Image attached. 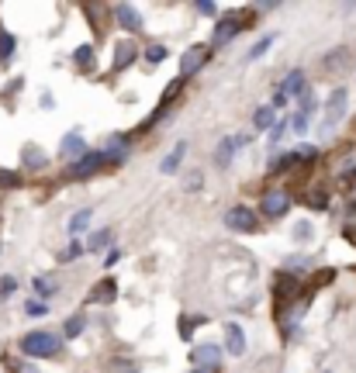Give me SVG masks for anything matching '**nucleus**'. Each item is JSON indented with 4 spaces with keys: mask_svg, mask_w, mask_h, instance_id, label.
<instances>
[{
    "mask_svg": "<svg viewBox=\"0 0 356 373\" xmlns=\"http://www.w3.org/2000/svg\"><path fill=\"white\" fill-rule=\"evenodd\" d=\"M21 352L32 356V359L56 356V352H59V335H52V332H28V335L21 339Z\"/></svg>",
    "mask_w": 356,
    "mask_h": 373,
    "instance_id": "f257e3e1",
    "label": "nucleus"
},
{
    "mask_svg": "<svg viewBox=\"0 0 356 373\" xmlns=\"http://www.w3.org/2000/svg\"><path fill=\"white\" fill-rule=\"evenodd\" d=\"M290 204H294V197L287 187H270L259 201V211H263V218H284L290 211Z\"/></svg>",
    "mask_w": 356,
    "mask_h": 373,
    "instance_id": "f03ea898",
    "label": "nucleus"
},
{
    "mask_svg": "<svg viewBox=\"0 0 356 373\" xmlns=\"http://www.w3.org/2000/svg\"><path fill=\"white\" fill-rule=\"evenodd\" d=\"M294 97H304V70H290L287 77H284V87L277 90V97H273V111L277 108H284L287 101H294Z\"/></svg>",
    "mask_w": 356,
    "mask_h": 373,
    "instance_id": "7ed1b4c3",
    "label": "nucleus"
},
{
    "mask_svg": "<svg viewBox=\"0 0 356 373\" xmlns=\"http://www.w3.org/2000/svg\"><path fill=\"white\" fill-rule=\"evenodd\" d=\"M346 101H349V94H346L342 87L332 90V97H328V104H325V118H322V135L332 132V128L346 118Z\"/></svg>",
    "mask_w": 356,
    "mask_h": 373,
    "instance_id": "20e7f679",
    "label": "nucleus"
},
{
    "mask_svg": "<svg viewBox=\"0 0 356 373\" xmlns=\"http://www.w3.org/2000/svg\"><path fill=\"white\" fill-rule=\"evenodd\" d=\"M246 25H242V18L239 14H228V18H221L218 25H215V32H211V49H221V46H228L239 32H242Z\"/></svg>",
    "mask_w": 356,
    "mask_h": 373,
    "instance_id": "39448f33",
    "label": "nucleus"
},
{
    "mask_svg": "<svg viewBox=\"0 0 356 373\" xmlns=\"http://www.w3.org/2000/svg\"><path fill=\"white\" fill-rule=\"evenodd\" d=\"M225 225H228L232 232H246V235L259 228L256 214H253L249 208H242V204H235V208H228V211H225Z\"/></svg>",
    "mask_w": 356,
    "mask_h": 373,
    "instance_id": "423d86ee",
    "label": "nucleus"
},
{
    "mask_svg": "<svg viewBox=\"0 0 356 373\" xmlns=\"http://www.w3.org/2000/svg\"><path fill=\"white\" fill-rule=\"evenodd\" d=\"M208 59H211V46H190V49L184 52V59H180L184 77H197V73L204 70Z\"/></svg>",
    "mask_w": 356,
    "mask_h": 373,
    "instance_id": "0eeeda50",
    "label": "nucleus"
},
{
    "mask_svg": "<svg viewBox=\"0 0 356 373\" xmlns=\"http://www.w3.org/2000/svg\"><path fill=\"white\" fill-rule=\"evenodd\" d=\"M128 152H132V142H128V135H111V139L104 142V149H101V159H104V163H115V166H121V163L128 159Z\"/></svg>",
    "mask_w": 356,
    "mask_h": 373,
    "instance_id": "6e6552de",
    "label": "nucleus"
},
{
    "mask_svg": "<svg viewBox=\"0 0 356 373\" xmlns=\"http://www.w3.org/2000/svg\"><path fill=\"white\" fill-rule=\"evenodd\" d=\"M101 166H104L101 152H83V156H80V159L66 170V177H73V180H87V177H94Z\"/></svg>",
    "mask_w": 356,
    "mask_h": 373,
    "instance_id": "1a4fd4ad",
    "label": "nucleus"
},
{
    "mask_svg": "<svg viewBox=\"0 0 356 373\" xmlns=\"http://www.w3.org/2000/svg\"><path fill=\"white\" fill-rule=\"evenodd\" d=\"M297 276L294 273H277V280H273V294H277V304L284 308V304H290V301H297Z\"/></svg>",
    "mask_w": 356,
    "mask_h": 373,
    "instance_id": "9d476101",
    "label": "nucleus"
},
{
    "mask_svg": "<svg viewBox=\"0 0 356 373\" xmlns=\"http://www.w3.org/2000/svg\"><path fill=\"white\" fill-rule=\"evenodd\" d=\"M115 18H118V25H121L125 32H142V14H139L132 4H118V8H115Z\"/></svg>",
    "mask_w": 356,
    "mask_h": 373,
    "instance_id": "9b49d317",
    "label": "nucleus"
},
{
    "mask_svg": "<svg viewBox=\"0 0 356 373\" xmlns=\"http://www.w3.org/2000/svg\"><path fill=\"white\" fill-rule=\"evenodd\" d=\"M190 359L197 363V370H208L211 363L218 366V359H221V349H218L215 342H204V345H197V349L190 352Z\"/></svg>",
    "mask_w": 356,
    "mask_h": 373,
    "instance_id": "f8f14e48",
    "label": "nucleus"
},
{
    "mask_svg": "<svg viewBox=\"0 0 356 373\" xmlns=\"http://www.w3.org/2000/svg\"><path fill=\"white\" fill-rule=\"evenodd\" d=\"M118 297V283L108 276V280H97L94 290H90V304H111Z\"/></svg>",
    "mask_w": 356,
    "mask_h": 373,
    "instance_id": "ddd939ff",
    "label": "nucleus"
},
{
    "mask_svg": "<svg viewBox=\"0 0 356 373\" xmlns=\"http://www.w3.org/2000/svg\"><path fill=\"white\" fill-rule=\"evenodd\" d=\"M135 59H139V49H135L132 42H121V46L115 49V63H111V70H115V73H121V70H128Z\"/></svg>",
    "mask_w": 356,
    "mask_h": 373,
    "instance_id": "4468645a",
    "label": "nucleus"
},
{
    "mask_svg": "<svg viewBox=\"0 0 356 373\" xmlns=\"http://www.w3.org/2000/svg\"><path fill=\"white\" fill-rule=\"evenodd\" d=\"M225 345L232 356H242L246 352V332L239 325H225Z\"/></svg>",
    "mask_w": 356,
    "mask_h": 373,
    "instance_id": "2eb2a0df",
    "label": "nucleus"
},
{
    "mask_svg": "<svg viewBox=\"0 0 356 373\" xmlns=\"http://www.w3.org/2000/svg\"><path fill=\"white\" fill-rule=\"evenodd\" d=\"M311 114H315V97H308V94H304V101H301V111L290 118V128L301 135V132L308 128V118H311Z\"/></svg>",
    "mask_w": 356,
    "mask_h": 373,
    "instance_id": "dca6fc26",
    "label": "nucleus"
},
{
    "mask_svg": "<svg viewBox=\"0 0 356 373\" xmlns=\"http://www.w3.org/2000/svg\"><path fill=\"white\" fill-rule=\"evenodd\" d=\"M21 159H25L28 170H42V166L49 163V156H46L39 145H25V149H21Z\"/></svg>",
    "mask_w": 356,
    "mask_h": 373,
    "instance_id": "f3484780",
    "label": "nucleus"
},
{
    "mask_svg": "<svg viewBox=\"0 0 356 373\" xmlns=\"http://www.w3.org/2000/svg\"><path fill=\"white\" fill-rule=\"evenodd\" d=\"M184 156H187V142H177V145H173V152L163 159V166H159V170H163V173H177V170H180V163H184Z\"/></svg>",
    "mask_w": 356,
    "mask_h": 373,
    "instance_id": "a211bd4d",
    "label": "nucleus"
},
{
    "mask_svg": "<svg viewBox=\"0 0 356 373\" xmlns=\"http://www.w3.org/2000/svg\"><path fill=\"white\" fill-rule=\"evenodd\" d=\"M73 63H77L80 73H90V70H94V49H90V46H80V49L73 52Z\"/></svg>",
    "mask_w": 356,
    "mask_h": 373,
    "instance_id": "6ab92c4d",
    "label": "nucleus"
},
{
    "mask_svg": "<svg viewBox=\"0 0 356 373\" xmlns=\"http://www.w3.org/2000/svg\"><path fill=\"white\" fill-rule=\"evenodd\" d=\"M232 156H235V142H232V139H221V142H218V149H215V163L225 170V166L232 163Z\"/></svg>",
    "mask_w": 356,
    "mask_h": 373,
    "instance_id": "aec40b11",
    "label": "nucleus"
},
{
    "mask_svg": "<svg viewBox=\"0 0 356 373\" xmlns=\"http://www.w3.org/2000/svg\"><path fill=\"white\" fill-rule=\"evenodd\" d=\"M253 121H256V128H259V132H266V128H270V125L277 121V111H273L270 104H266V108H256V114H253Z\"/></svg>",
    "mask_w": 356,
    "mask_h": 373,
    "instance_id": "412c9836",
    "label": "nucleus"
},
{
    "mask_svg": "<svg viewBox=\"0 0 356 373\" xmlns=\"http://www.w3.org/2000/svg\"><path fill=\"white\" fill-rule=\"evenodd\" d=\"M80 149H83V135H80V132H70V135L63 139V145H59V152H63L66 159H70L73 152H80Z\"/></svg>",
    "mask_w": 356,
    "mask_h": 373,
    "instance_id": "4be33fe9",
    "label": "nucleus"
},
{
    "mask_svg": "<svg viewBox=\"0 0 356 373\" xmlns=\"http://www.w3.org/2000/svg\"><path fill=\"white\" fill-rule=\"evenodd\" d=\"M14 49H18V42H14V35H8V32H0V66H4V63H11V56H14Z\"/></svg>",
    "mask_w": 356,
    "mask_h": 373,
    "instance_id": "5701e85b",
    "label": "nucleus"
},
{
    "mask_svg": "<svg viewBox=\"0 0 356 373\" xmlns=\"http://www.w3.org/2000/svg\"><path fill=\"white\" fill-rule=\"evenodd\" d=\"M180 90H184V80H173V83L166 87V94H163V101H159V114H163V111H166V108L180 97Z\"/></svg>",
    "mask_w": 356,
    "mask_h": 373,
    "instance_id": "b1692460",
    "label": "nucleus"
},
{
    "mask_svg": "<svg viewBox=\"0 0 356 373\" xmlns=\"http://www.w3.org/2000/svg\"><path fill=\"white\" fill-rule=\"evenodd\" d=\"M90 218H94V211H90V208H83V211H77V214L70 218V232H73V235H77V232H83V228L90 225Z\"/></svg>",
    "mask_w": 356,
    "mask_h": 373,
    "instance_id": "393cba45",
    "label": "nucleus"
},
{
    "mask_svg": "<svg viewBox=\"0 0 356 373\" xmlns=\"http://www.w3.org/2000/svg\"><path fill=\"white\" fill-rule=\"evenodd\" d=\"M304 204L308 208H325L328 204V194H322V187H311V194H304Z\"/></svg>",
    "mask_w": 356,
    "mask_h": 373,
    "instance_id": "a878e982",
    "label": "nucleus"
},
{
    "mask_svg": "<svg viewBox=\"0 0 356 373\" xmlns=\"http://www.w3.org/2000/svg\"><path fill=\"white\" fill-rule=\"evenodd\" d=\"M270 46H273V35H266V39H259V42H256V46L249 49V59H259V56H263V52H266Z\"/></svg>",
    "mask_w": 356,
    "mask_h": 373,
    "instance_id": "bb28decb",
    "label": "nucleus"
},
{
    "mask_svg": "<svg viewBox=\"0 0 356 373\" xmlns=\"http://www.w3.org/2000/svg\"><path fill=\"white\" fill-rule=\"evenodd\" d=\"M146 59H149V63H163V59H166V46H159V42L149 46V49H146Z\"/></svg>",
    "mask_w": 356,
    "mask_h": 373,
    "instance_id": "cd10ccee",
    "label": "nucleus"
},
{
    "mask_svg": "<svg viewBox=\"0 0 356 373\" xmlns=\"http://www.w3.org/2000/svg\"><path fill=\"white\" fill-rule=\"evenodd\" d=\"M80 332H83V314H73V318L66 321V335H70V339H77Z\"/></svg>",
    "mask_w": 356,
    "mask_h": 373,
    "instance_id": "c85d7f7f",
    "label": "nucleus"
},
{
    "mask_svg": "<svg viewBox=\"0 0 356 373\" xmlns=\"http://www.w3.org/2000/svg\"><path fill=\"white\" fill-rule=\"evenodd\" d=\"M108 242H111V232H108V228H104V232H97V235H94V239H90V249H94V252H101V249H104V245H108Z\"/></svg>",
    "mask_w": 356,
    "mask_h": 373,
    "instance_id": "c756f323",
    "label": "nucleus"
},
{
    "mask_svg": "<svg viewBox=\"0 0 356 373\" xmlns=\"http://www.w3.org/2000/svg\"><path fill=\"white\" fill-rule=\"evenodd\" d=\"M18 173H8V170H0V187H18Z\"/></svg>",
    "mask_w": 356,
    "mask_h": 373,
    "instance_id": "7c9ffc66",
    "label": "nucleus"
},
{
    "mask_svg": "<svg viewBox=\"0 0 356 373\" xmlns=\"http://www.w3.org/2000/svg\"><path fill=\"white\" fill-rule=\"evenodd\" d=\"M294 239H301V242H308V239H311V225H308V221H301V225L294 228Z\"/></svg>",
    "mask_w": 356,
    "mask_h": 373,
    "instance_id": "2f4dec72",
    "label": "nucleus"
},
{
    "mask_svg": "<svg viewBox=\"0 0 356 373\" xmlns=\"http://www.w3.org/2000/svg\"><path fill=\"white\" fill-rule=\"evenodd\" d=\"M25 311H28V314H46V311H49V304H42V301H28V304H25Z\"/></svg>",
    "mask_w": 356,
    "mask_h": 373,
    "instance_id": "473e14b6",
    "label": "nucleus"
},
{
    "mask_svg": "<svg viewBox=\"0 0 356 373\" xmlns=\"http://www.w3.org/2000/svg\"><path fill=\"white\" fill-rule=\"evenodd\" d=\"M35 287H39V294H52V290H56V283H52V280H46V276H39V280H35Z\"/></svg>",
    "mask_w": 356,
    "mask_h": 373,
    "instance_id": "72a5a7b5",
    "label": "nucleus"
},
{
    "mask_svg": "<svg viewBox=\"0 0 356 373\" xmlns=\"http://www.w3.org/2000/svg\"><path fill=\"white\" fill-rule=\"evenodd\" d=\"M284 132H287V125H284V121H280V125H277V128H273V135H270V142H273V145H277V142H280V139H284Z\"/></svg>",
    "mask_w": 356,
    "mask_h": 373,
    "instance_id": "f704fd0d",
    "label": "nucleus"
},
{
    "mask_svg": "<svg viewBox=\"0 0 356 373\" xmlns=\"http://www.w3.org/2000/svg\"><path fill=\"white\" fill-rule=\"evenodd\" d=\"M80 252H83V245H80V242H73V245H70V252H66V259H73V256H80Z\"/></svg>",
    "mask_w": 356,
    "mask_h": 373,
    "instance_id": "c9c22d12",
    "label": "nucleus"
},
{
    "mask_svg": "<svg viewBox=\"0 0 356 373\" xmlns=\"http://www.w3.org/2000/svg\"><path fill=\"white\" fill-rule=\"evenodd\" d=\"M11 290H14V280H11V276H8V280H4V283H0V294H11Z\"/></svg>",
    "mask_w": 356,
    "mask_h": 373,
    "instance_id": "e433bc0d",
    "label": "nucleus"
},
{
    "mask_svg": "<svg viewBox=\"0 0 356 373\" xmlns=\"http://www.w3.org/2000/svg\"><path fill=\"white\" fill-rule=\"evenodd\" d=\"M194 373H215V370H194Z\"/></svg>",
    "mask_w": 356,
    "mask_h": 373,
    "instance_id": "4c0bfd02",
    "label": "nucleus"
}]
</instances>
